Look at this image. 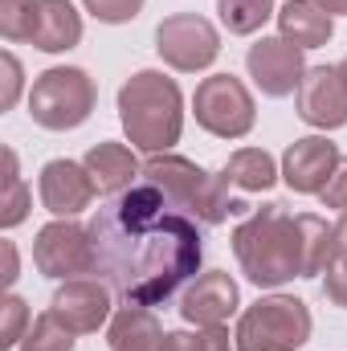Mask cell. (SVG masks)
Masks as SVG:
<instances>
[{
  "mask_svg": "<svg viewBox=\"0 0 347 351\" xmlns=\"http://www.w3.org/2000/svg\"><path fill=\"white\" fill-rule=\"evenodd\" d=\"M0 250H4V286H12V282H16V245L4 241Z\"/></svg>",
  "mask_w": 347,
  "mask_h": 351,
  "instance_id": "cell-32",
  "label": "cell"
},
{
  "mask_svg": "<svg viewBox=\"0 0 347 351\" xmlns=\"http://www.w3.org/2000/svg\"><path fill=\"white\" fill-rule=\"evenodd\" d=\"M94 200V180H90L86 164L74 160H49L41 168V204L53 217H78Z\"/></svg>",
  "mask_w": 347,
  "mask_h": 351,
  "instance_id": "cell-15",
  "label": "cell"
},
{
  "mask_svg": "<svg viewBox=\"0 0 347 351\" xmlns=\"http://www.w3.org/2000/svg\"><path fill=\"white\" fill-rule=\"evenodd\" d=\"M237 351H298L311 339V311L294 294H270L258 298L233 335Z\"/></svg>",
  "mask_w": 347,
  "mask_h": 351,
  "instance_id": "cell-5",
  "label": "cell"
},
{
  "mask_svg": "<svg viewBox=\"0 0 347 351\" xmlns=\"http://www.w3.org/2000/svg\"><path fill=\"white\" fill-rule=\"evenodd\" d=\"M0 70H4V90H0V110H8V106L16 102V94H21V62H16L12 53H4V58H0Z\"/></svg>",
  "mask_w": 347,
  "mask_h": 351,
  "instance_id": "cell-31",
  "label": "cell"
},
{
  "mask_svg": "<svg viewBox=\"0 0 347 351\" xmlns=\"http://www.w3.org/2000/svg\"><path fill=\"white\" fill-rule=\"evenodd\" d=\"M41 0H0V33L4 41H33Z\"/></svg>",
  "mask_w": 347,
  "mask_h": 351,
  "instance_id": "cell-25",
  "label": "cell"
},
{
  "mask_svg": "<svg viewBox=\"0 0 347 351\" xmlns=\"http://www.w3.org/2000/svg\"><path fill=\"white\" fill-rule=\"evenodd\" d=\"M278 29H282V41H290L298 49H319L331 41L335 21L319 0H286L278 8Z\"/></svg>",
  "mask_w": 347,
  "mask_h": 351,
  "instance_id": "cell-17",
  "label": "cell"
},
{
  "mask_svg": "<svg viewBox=\"0 0 347 351\" xmlns=\"http://www.w3.org/2000/svg\"><path fill=\"white\" fill-rule=\"evenodd\" d=\"M237 306H241V290L225 269L200 274L180 298L184 323H196V327H225V319H233Z\"/></svg>",
  "mask_w": 347,
  "mask_h": 351,
  "instance_id": "cell-13",
  "label": "cell"
},
{
  "mask_svg": "<svg viewBox=\"0 0 347 351\" xmlns=\"http://www.w3.org/2000/svg\"><path fill=\"white\" fill-rule=\"evenodd\" d=\"M335 258H344L347 262V213L335 221Z\"/></svg>",
  "mask_w": 347,
  "mask_h": 351,
  "instance_id": "cell-33",
  "label": "cell"
},
{
  "mask_svg": "<svg viewBox=\"0 0 347 351\" xmlns=\"http://www.w3.org/2000/svg\"><path fill=\"white\" fill-rule=\"evenodd\" d=\"M82 164H86V172H90V180H94V192H98V196H123L127 188H135V176H143V164L131 156V147L110 143V139L94 143Z\"/></svg>",
  "mask_w": 347,
  "mask_h": 351,
  "instance_id": "cell-16",
  "label": "cell"
},
{
  "mask_svg": "<svg viewBox=\"0 0 347 351\" xmlns=\"http://www.w3.org/2000/svg\"><path fill=\"white\" fill-rule=\"evenodd\" d=\"M25 327H29V306L16 298V294H8L4 302H0V348H21V339H25Z\"/></svg>",
  "mask_w": 347,
  "mask_h": 351,
  "instance_id": "cell-27",
  "label": "cell"
},
{
  "mask_svg": "<svg viewBox=\"0 0 347 351\" xmlns=\"http://www.w3.org/2000/svg\"><path fill=\"white\" fill-rule=\"evenodd\" d=\"M323 290H327V298H331L335 306H344L347 311V262L344 258H335V262L327 265V282H323Z\"/></svg>",
  "mask_w": 347,
  "mask_h": 351,
  "instance_id": "cell-30",
  "label": "cell"
},
{
  "mask_svg": "<svg viewBox=\"0 0 347 351\" xmlns=\"http://www.w3.org/2000/svg\"><path fill=\"white\" fill-rule=\"evenodd\" d=\"M217 12L229 33L250 37L274 16V0H217Z\"/></svg>",
  "mask_w": 347,
  "mask_h": 351,
  "instance_id": "cell-22",
  "label": "cell"
},
{
  "mask_svg": "<svg viewBox=\"0 0 347 351\" xmlns=\"http://www.w3.org/2000/svg\"><path fill=\"white\" fill-rule=\"evenodd\" d=\"M319 200H323L327 208H339V213H347V160H339V168L331 172L327 188L319 192Z\"/></svg>",
  "mask_w": 347,
  "mask_h": 351,
  "instance_id": "cell-29",
  "label": "cell"
},
{
  "mask_svg": "<svg viewBox=\"0 0 347 351\" xmlns=\"http://www.w3.org/2000/svg\"><path fill=\"white\" fill-rule=\"evenodd\" d=\"M16 351H74V331L53 311H41L29 323V331H25V339H21Z\"/></svg>",
  "mask_w": 347,
  "mask_h": 351,
  "instance_id": "cell-23",
  "label": "cell"
},
{
  "mask_svg": "<svg viewBox=\"0 0 347 351\" xmlns=\"http://www.w3.org/2000/svg\"><path fill=\"white\" fill-rule=\"evenodd\" d=\"M94 78L78 66H53L29 90V114L45 131H74L94 114Z\"/></svg>",
  "mask_w": 347,
  "mask_h": 351,
  "instance_id": "cell-6",
  "label": "cell"
},
{
  "mask_svg": "<svg viewBox=\"0 0 347 351\" xmlns=\"http://www.w3.org/2000/svg\"><path fill=\"white\" fill-rule=\"evenodd\" d=\"M319 4H323L331 16H335V12H347V0H319Z\"/></svg>",
  "mask_w": 347,
  "mask_h": 351,
  "instance_id": "cell-34",
  "label": "cell"
},
{
  "mask_svg": "<svg viewBox=\"0 0 347 351\" xmlns=\"http://www.w3.org/2000/svg\"><path fill=\"white\" fill-rule=\"evenodd\" d=\"M33 262L45 278H82L94 274V241H90V225H74L70 217L49 221L37 241H33Z\"/></svg>",
  "mask_w": 347,
  "mask_h": 351,
  "instance_id": "cell-9",
  "label": "cell"
},
{
  "mask_svg": "<svg viewBox=\"0 0 347 351\" xmlns=\"http://www.w3.org/2000/svg\"><path fill=\"white\" fill-rule=\"evenodd\" d=\"M156 49L160 58L172 66V70H184V74H196V70H208L221 53V37L217 29L196 16V12H176V16H164L160 29H156Z\"/></svg>",
  "mask_w": 347,
  "mask_h": 351,
  "instance_id": "cell-8",
  "label": "cell"
},
{
  "mask_svg": "<svg viewBox=\"0 0 347 351\" xmlns=\"http://www.w3.org/2000/svg\"><path fill=\"white\" fill-rule=\"evenodd\" d=\"M233 254L254 286H282L290 278H302L298 217H290L282 204L254 208L233 233Z\"/></svg>",
  "mask_w": 347,
  "mask_h": 351,
  "instance_id": "cell-2",
  "label": "cell"
},
{
  "mask_svg": "<svg viewBox=\"0 0 347 351\" xmlns=\"http://www.w3.org/2000/svg\"><path fill=\"white\" fill-rule=\"evenodd\" d=\"M298 102V119L319 127V131H335L347 123V78L339 66H315L302 74V82L294 90Z\"/></svg>",
  "mask_w": 347,
  "mask_h": 351,
  "instance_id": "cell-10",
  "label": "cell"
},
{
  "mask_svg": "<svg viewBox=\"0 0 347 351\" xmlns=\"http://www.w3.org/2000/svg\"><path fill=\"white\" fill-rule=\"evenodd\" d=\"M110 286L98 278H70L58 286L49 311L74 331V335H94L106 319H110Z\"/></svg>",
  "mask_w": 347,
  "mask_h": 351,
  "instance_id": "cell-12",
  "label": "cell"
},
{
  "mask_svg": "<svg viewBox=\"0 0 347 351\" xmlns=\"http://www.w3.org/2000/svg\"><path fill=\"white\" fill-rule=\"evenodd\" d=\"M164 351H233L225 327H196V331H172L164 335Z\"/></svg>",
  "mask_w": 347,
  "mask_h": 351,
  "instance_id": "cell-26",
  "label": "cell"
},
{
  "mask_svg": "<svg viewBox=\"0 0 347 351\" xmlns=\"http://www.w3.org/2000/svg\"><path fill=\"white\" fill-rule=\"evenodd\" d=\"M339 70H344V78H347V58H344V62H339Z\"/></svg>",
  "mask_w": 347,
  "mask_h": 351,
  "instance_id": "cell-35",
  "label": "cell"
},
{
  "mask_svg": "<svg viewBox=\"0 0 347 351\" xmlns=\"http://www.w3.org/2000/svg\"><path fill=\"white\" fill-rule=\"evenodd\" d=\"M192 110H196V123L217 135V139H241L250 135L258 110H254V94L246 90L241 78L233 74H213L196 86V98H192Z\"/></svg>",
  "mask_w": 347,
  "mask_h": 351,
  "instance_id": "cell-7",
  "label": "cell"
},
{
  "mask_svg": "<svg viewBox=\"0 0 347 351\" xmlns=\"http://www.w3.org/2000/svg\"><path fill=\"white\" fill-rule=\"evenodd\" d=\"M225 176H229V184L241 188V192H265V188L278 184L282 172H278V164H274L270 152H261V147H241V152L229 156Z\"/></svg>",
  "mask_w": 347,
  "mask_h": 351,
  "instance_id": "cell-20",
  "label": "cell"
},
{
  "mask_svg": "<svg viewBox=\"0 0 347 351\" xmlns=\"http://www.w3.org/2000/svg\"><path fill=\"white\" fill-rule=\"evenodd\" d=\"M78 41H82V16H78V8L70 0H41L33 45L41 53H62V49H74Z\"/></svg>",
  "mask_w": 347,
  "mask_h": 351,
  "instance_id": "cell-18",
  "label": "cell"
},
{
  "mask_svg": "<svg viewBox=\"0 0 347 351\" xmlns=\"http://www.w3.org/2000/svg\"><path fill=\"white\" fill-rule=\"evenodd\" d=\"M29 217V188L16 172V156L4 147V196H0V225L12 229Z\"/></svg>",
  "mask_w": 347,
  "mask_h": 351,
  "instance_id": "cell-24",
  "label": "cell"
},
{
  "mask_svg": "<svg viewBox=\"0 0 347 351\" xmlns=\"http://www.w3.org/2000/svg\"><path fill=\"white\" fill-rule=\"evenodd\" d=\"M143 180L168 196V204H172L176 213H184V217H192V221H200V225H221L229 213L241 208V204L229 196V188H233L229 176L225 172L221 176L204 172L200 164H192V160H184V156H168V152L147 156Z\"/></svg>",
  "mask_w": 347,
  "mask_h": 351,
  "instance_id": "cell-4",
  "label": "cell"
},
{
  "mask_svg": "<svg viewBox=\"0 0 347 351\" xmlns=\"http://www.w3.org/2000/svg\"><path fill=\"white\" fill-rule=\"evenodd\" d=\"M339 147L327 139V135H307V139H294L282 156V180L286 188L294 192H323L331 172L339 168Z\"/></svg>",
  "mask_w": 347,
  "mask_h": 351,
  "instance_id": "cell-14",
  "label": "cell"
},
{
  "mask_svg": "<svg viewBox=\"0 0 347 351\" xmlns=\"http://www.w3.org/2000/svg\"><path fill=\"white\" fill-rule=\"evenodd\" d=\"M86 12L102 25H127L143 12V0H82Z\"/></svg>",
  "mask_w": 347,
  "mask_h": 351,
  "instance_id": "cell-28",
  "label": "cell"
},
{
  "mask_svg": "<svg viewBox=\"0 0 347 351\" xmlns=\"http://www.w3.org/2000/svg\"><path fill=\"white\" fill-rule=\"evenodd\" d=\"M119 119H123L127 139L139 152L160 156L184 131V94L168 74L139 70L119 90Z\"/></svg>",
  "mask_w": 347,
  "mask_h": 351,
  "instance_id": "cell-3",
  "label": "cell"
},
{
  "mask_svg": "<svg viewBox=\"0 0 347 351\" xmlns=\"http://www.w3.org/2000/svg\"><path fill=\"white\" fill-rule=\"evenodd\" d=\"M298 229H302V278L327 274V265L335 262V225H327L315 213H302Z\"/></svg>",
  "mask_w": 347,
  "mask_h": 351,
  "instance_id": "cell-21",
  "label": "cell"
},
{
  "mask_svg": "<svg viewBox=\"0 0 347 351\" xmlns=\"http://www.w3.org/2000/svg\"><path fill=\"white\" fill-rule=\"evenodd\" d=\"M302 53L307 49H298V45H290L282 37H261L258 45H250V53H246V70H250V78L258 82V90L265 98H286V94L298 90L302 74H307Z\"/></svg>",
  "mask_w": 347,
  "mask_h": 351,
  "instance_id": "cell-11",
  "label": "cell"
},
{
  "mask_svg": "<svg viewBox=\"0 0 347 351\" xmlns=\"http://www.w3.org/2000/svg\"><path fill=\"white\" fill-rule=\"evenodd\" d=\"M94 274L123 298V306H160L200 269V229L176 213L168 196L139 180L90 221Z\"/></svg>",
  "mask_w": 347,
  "mask_h": 351,
  "instance_id": "cell-1",
  "label": "cell"
},
{
  "mask_svg": "<svg viewBox=\"0 0 347 351\" xmlns=\"http://www.w3.org/2000/svg\"><path fill=\"white\" fill-rule=\"evenodd\" d=\"M106 339L110 351H164V327L152 306H119Z\"/></svg>",
  "mask_w": 347,
  "mask_h": 351,
  "instance_id": "cell-19",
  "label": "cell"
}]
</instances>
